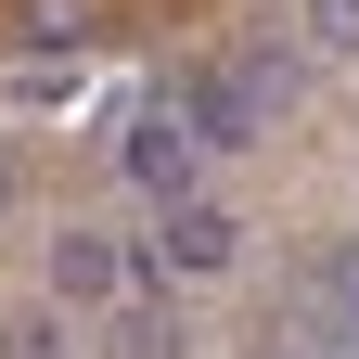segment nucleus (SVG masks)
I'll use <instances>...</instances> for the list:
<instances>
[{
    "mask_svg": "<svg viewBox=\"0 0 359 359\" xmlns=\"http://www.w3.org/2000/svg\"><path fill=\"white\" fill-rule=\"evenodd\" d=\"M0 359H77L65 308H26V321H0Z\"/></svg>",
    "mask_w": 359,
    "mask_h": 359,
    "instance_id": "423d86ee",
    "label": "nucleus"
},
{
    "mask_svg": "<svg viewBox=\"0 0 359 359\" xmlns=\"http://www.w3.org/2000/svg\"><path fill=\"white\" fill-rule=\"evenodd\" d=\"M128 257H142V283H167V269H193V283H205V269H231V257H244V218H231V205H205V193H180V205H154V231L128 244Z\"/></svg>",
    "mask_w": 359,
    "mask_h": 359,
    "instance_id": "f03ea898",
    "label": "nucleus"
},
{
    "mask_svg": "<svg viewBox=\"0 0 359 359\" xmlns=\"http://www.w3.org/2000/svg\"><path fill=\"white\" fill-rule=\"evenodd\" d=\"M128 244H103V231H52V308H103L116 283H128Z\"/></svg>",
    "mask_w": 359,
    "mask_h": 359,
    "instance_id": "20e7f679",
    "label": "nucleus"
},
{
    "mask_svg": "<svg viewBox=\"0 0 359 359\" xmlns=\"http://www.w3.org/2000/svg\"><path fill=\"white\" fill-rule=\"evenodd\" d=\"M116 359H180V308H167V295H142V308L116 321Z\"/></svg>",
    "mask_w": 359,
    "mask_h": 359,
    "instance_id": "39448f33",
    "label": "nucleus"
},
{
    "mask_svg": "<svg viewBox=\"0 0 359 359\" xmlns=\"http://www.w3.org/2000/svg\"><path fill=\"white\" fill-rule=\"evenodd\" d=\"M283 90H295V65H283V52H218V65L180 77V103H193L205 142H269V103H283Z\"/></svg>",
    "mask_w": 359,
    "mask_h": 359,
    "instance_id": "f257e3e1",
    "label": "nucleus"
},
{
    "mask_svg": "<svg viewBox=\"0 0 359 359\" xmlns=\"http://www.w3.org/2000/svg\"><path fill=\"white\" fill-rule=\"evenodd\" d=\"M0 205H13V167H0Z\"/></svg>",
    "mask_w": 359,
    "mask_h": 359,
    "instance_id": "6e6552de",
    "label": "nucleus"
},
{
    "mask_svg": "<svg viewBox=\"0 0 359 359\" xmlns=\"http://www.w3.org/2000/svg\"><path fill=\"white\" fill-rule=\"evenodd\" d=\"M295 26H308V52H359V0H295Z\"/></svg>",
    "mask_w": 359,
    "mask_h": 359,
    "instance_id": "0eeeda50",
    "label": "nucleus"
},
{
    "mask_svg": "<svg viewBox=\"0 0 359 359\" xmlns=\"http://www.w3.org/2000/svg\"><path fill=\"white\" fill-rule=\"evenodd\" d=\"M128 180H142V193L154 205H180V193H193V154H205V128H193V103H180V90H154V103L142 116H128Z\"/></svg>",
    "mask_w": 359,
    "mask_h": 359,
    "instance_id": "7ed1b4c3",
    "label": "nucleus"
}]
</instances>
